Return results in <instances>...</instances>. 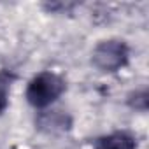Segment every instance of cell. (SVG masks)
<instances>
[{
  "label": "cell",
  "instance_id": "2",
  "mask_svg": "<svg viewBox=\"0 0 149 149\" xmlns=\"http://www.w3.org/2000/svg\"><path fill=\"white\" fill-rule=\"evenodd\" d=\"M128 46L123 40H104L93 51V65L104 72H116L128 61Z\"/></svg>",
  "mask_w": 149,
  "mask_h": 149
},
{
  "label": "cell",
  "instance_id": "4",
  "mask_svg": "<svg viewBox=\"0 0 149 149\" xmlns=\"http://www.w3.org/2000/svg\"><path fill=\"white\" fill-rule=\"evenodd\" d=\"M68 118L63 114V112H60V111H54V112H51V114H46V116H42V119H40V125L42 126H49V128H53V130H56V128H60V130H63V128H67L68 126Z\"/></svg>",
  "mask_w": 149,
  "mask_h": 149
},
{
  "label": "cell",
  "instance_id": "1",
  "mask_svg": "<svg viewBox=\"0 0 149 149\" xmlns=\"http://www.w3.org/2000/svg\"><path fill=\"white\" fill-rule=\"evenodd\" d=\"M65 91V81L51 72H42L35 76L26 88V100L33 107H47L51 105L61 93Z\"/></svg>",
  "mask_w": 149,
  "mask_h": 149
},
{
  "label": "cell",
  "instance_id": "3",
  "mask_svg": "<svg viewBox=\"0 0 149 149\" xmlns=\"http://www.w3.org/2000/svg\"><path fill=\"white\" fill-rule=\"evenodd\" d=\"M137 142L132 135L125 132H116L97 142V149H135Z\"/></svg>",
  "mask_w": 149,
  "mask_h": 149
},
{
  "label": "cell",
  "instance_id": "6",
  "mask_svg": "<svg viewBox=\"0 0 149 149\" xmlns=\"http://www.w3.org/2000/svg\"><path fill=\"white\" fill-rule=\"evenodd\" d=\"M130 105L139 109V111H146L147 109V91L146 90H140V91H135L132 97H130Z\"/></svg>",
  "mask_w": 149,
  "mask_h": 149
},
{
  "label": "cell",
  "instance_id": "5",
  "mask_svg": "<svg viewBox=\"0 0 149 149\" xmlns=\"http://www.w3.org/2000/svg\"><path fill=\"white\" fill-rule=\"evenodd\" d=\"M13 79H14L13 74L4 72V70L0 72V114L7 109V104H9V100H7V91H9V86H11Z\"/></svg>",
  "mask_w": 149,
  "mask_h": 149
}]
</instances>
